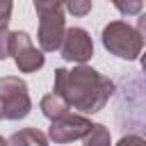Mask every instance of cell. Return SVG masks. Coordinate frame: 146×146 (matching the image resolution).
Masks as SVG:
<instances>
[{
	"label": "cell",
	"instance_id": "6da1fadb",
	"mask_svg": "<svg viewBox=\"0 0 146 146\" xmlns=\"http://www.w3.org/2000/svg\"><path fill=\"white\" fill-rule=\"evenodd\" d=\"M52 91L64 96L66 103L73 110L94 114L105 107L110 96L114 94V82L105 75H100L91 66H75L73 71L57 68L55 71V84Z\"/></svg>",
	"mask_w": 146,
	"mask_h": 146
},
{
	"label": "cell",
	"instance_id": "7a4b0ae2",
	"mask_svg": "<svg viewBox=\"0 0 146 146\" xmlns=\"http://www.w3.org/2000/svg\"><path fill=\"white\" fill-rule=\"evenodd\" d=\"M103 46L112 55L132 62L144 50V36L137 27H132L123 21H114L103 27Z\"/></svg>",
	"mask_w": 146,
	"mask_h": 146
},
{
	"label": "cell",
	"instance_id": "3957f363",
	"mask_svg": "<svg viewBox=\"0 0 146 146\" xmlns=\"http://www.w3.org/2000/svg\"><path fill=\"white\" fill-rule=\"evenodd\" d=\"M0 98H2V107H5V119L18 121V119H25L32 110L27 84L21 78H14V75L0 78Z\"/></svg>",
	"mask_w": 146,
	"mask_h": 146
},
{
	"label": "cell",
	"instance_id": "277c9868",
	"mask_svg": "<svg viewBox=\"0 0 146 146\" xmlns=\"http://www.w3.org/2000/svg\"><path fill=\"white\" fill-rule=\"evenodd\" d=\"M9 55H14V62L18 66V71L23 73H32V71H39L43 66V55L41 50L34 48L32 39L27 32H9Z\"/></svg>",
	"mask_w": 146,
	"mask_h": 146
},
{
	"label": "cell",
	"instance_id": "5b68a950",
	"mask_svg": "<svg viewBox=\"0 0 146 146\" xmlns=\"http://www.w3.org/2000/svg\"><path fill=\"white\" fill-rule=\"evenodd\" d=\"M66 34V21H64V11L55 9V11H46L39 16V46L46 52H52L62 46Z\"/></svg>",
	"mask_w": 146,
	"mask_h": 146
},
{
	"label": "cell",
	"instance_id": "8992f818",
	"mask_svg": "<svg viewBox=\"0 0 146 146\" xmlns=\"http://www.w3.org/2000/svg\"><path fill=\"white\" fill-rule=\"evenodd\" d=\"M91 121L84 119L82 114H71L66 112L64 116L59 119H52V125H50V135L48 139L57 141V144H66V141H73V139H82L89 130H91Z\"/></svg>",
	"mask_w": 146,
	"mask_h": 146
},
{
	"label": "cell",
	"instance_id": "52a82bcc",
	"mask_svg": "<svg viewBox=\"0 0 146 146\" xmlns=\"http://www.w3.org/2000/svg\"><path fill=\"white\" fill-rule=\"evenodd\" d=\"M59 48H62V57L64 59L78 62V64H84L94 55V41L89 36V32L82 30V27H68Z\"/></svg>",
	"mask_w": 146,
	"mask_h": 146
},
{
	"label": "cell",
	"instance_id": "ba28073f",
	"mask_svg": "<svg viewBox=\"0 0 146 146\" xmlns=\"http://www.w3.org/2000/svg\"><path fill=\"white\" fill-rule=\"evenodd\" d=\"M41 112H43V116L46 119H59V116H64L66 112H71V105L66 103V98L64 96H59V94H48V96H43L41 98Z\"/></svg>",
	"mask_w": 146,
	"mask_h": 146
},
{
	"label": "cell",
	"instance_id": "9c48e42d",
	"mask_svg": "<svg viewBox=\"0 0 146 146\" xmlns=\"http://www.w3.org/2000/svg\"><path fill=\"white\" fill-rule=\"evenodd\" d=\"M7 141H9V144H46L48 137H43V135H41L39 130H34V128H25V130L11 135Z\"/></svg>",
	"mask_w": 146,
	"mask_h": 146
},
{
	"label": "cell",
	"instance_id": "30bf717a",
	"mask_svg": "<svg viewBox=\"0 0 146 146\" xmlns=\"http://www.w3.org/2000/svg\"><path fill=\"white\" fill-rule=\"evenodd\" d=\"M84 139V144L87 146H98V144H110V132H107V128L105 125H100V123H94L91 125V130L82 137Z\"/></svg>",
	"mask_w": 146,
	"mask_h": 146
},
{
	"label": "cell",
	"instance_id": "8fae6325",
	"mask_svg": "<svg viewBox=\"0 0 146 146\" xmlns=\"http://www.w3.org/2000/svg\"><path fill=\"white\" fill-rule=\"evenodd\" d=\"M112 2L123 16H137L141 14V7H144V0H112Z\"/></svg>",
	"mask_w": 146,
	"mask_h": 146
},
{
	"label": "cell",
	"instance_id": "7c38bea8",
	"mask_svg": "<svg viewBox=\"0 0 146 146\" xmlns=\"http://www.w3.org/2000/svg\"><path fill=\"white\" fill-rule=\"evenodd\" d=\"M64 7L73 16H87L91 11V0H64Z\"/></svg>",
	"mask_w": 146,
	"mask_h": 146
},
{
	"label": "cell",
	"instance_id": "4fadbf2b",
	"mask_svg": "<svg viewBox=\"0 0 146 146\" xmlns=\"http://www.w3.org/2000/svg\"><path fill=\"white\" fill-rule=\"evenodd\" d=\"M64 7V0H34V9L36 14H46V11H55V9H62Z\"/></svg>",
	"mask_w": 146,
	"mask_h": 146
},
{
	"label": "cell",
	"instance_id": "5bb4252c",
	"mask_svg": "<svg viewBox=\"0 0 146 146\" xmlns=\"http://www.w3.org/2000/svg\"><path fill=\"white\" fill-rule=\"evenodd\" d=\"M9 55V32L7 27H0V62Z\"/></svg>",
	"mask_w": 146,
	"mask_h": 146
},
{
	"label": "cell",
	"instance_id": "9a60e30c",
	"mask_svg": "<svg viewBox=\"0 0 146 146\" xmlns=\"http://www.w3.org/2000/svg\"><path fill=\"white\" fill-rule=\"evenodd\" d=\"M137 27H139L141 36H146V14H141V16H139V21H137Z\"/></svg>",
	"mask_w": 146,
	"mask_h": 146
},
{
	"label": "cell",
	"instance_id": "2e32d148",
	"mask_svg": "<svg viewBox=\"0 0 146 146\" xmlns=\"http://www.w3.org/2000/svg\"><path fill=\"white\" fill-rule=\"evenodd\" d=\"M128 141H146V137H135V135H128V137H121V144H128Z\"/></svg>",
	"mask_w": 146,
	"mask_h": 146
},
{
	"label": "cell",
	"instance_id": "e0dca14e",
	"mask_svg": "<svg viewBox=\"0 0 146 146\" xmlns=\"http://www.w3.org/2000/svg\"><path fill=\"white\" fill-rule=\"evenodd\" d=\"M141 68L146 71V52H141Z\"/></svg>",
	"mask_w": 146,
	"mask_h": 146
},
{
	"label": "cell",
	"instance_id": "ac0fdd59",
	"mask_svg": "<svg viewBox=\"0 0 146 146\" xmlns=\"http://www.w3.org/2000/svg\"><path fill=\"white\" fill-rule=\"evenodd\" d=\"M0 119H5V107H2V98H0Z\"/></svg>",
	"mask_w": 146,
	"mask_h": 146
},
{
	"label": "cell",
	"instance_id": "d6986e66",
	"mask_svg": "<svg viewBox=\"0 0 146 146\" xmlns=\"http://www.w3.org/2000/svg\"><path fill=\"white\" fill-rule=\"evenodd\" d=\"M0 144H5V139H2V137H0Z\"/></svg>",
	"mask_w": 146,
	"mask_h": 146
}]
</instances>
